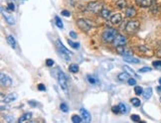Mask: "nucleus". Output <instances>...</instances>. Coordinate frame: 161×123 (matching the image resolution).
Wrapping results in <instances>:
<instances>
[{"label": "nucleus", "instance_id": "34", "mask_svg": "<svg viewBox=\"0 0 161 123\" xmlns=\"http://www.w3.org/2000/svg\"><path fill=\"white\" fill-rule=\"evenodd\" d=\"M151 69L149 67H144L142 69H139V73H148V72H150Z\"/></svg>", "mask_w": 161, "mask_h": 123}, {"label": "nucleus", "instance_id": "35", "mask_svg": "<svg viewBox=\"0 0 161 123\" xmlns=\"http://www.w3.org/2000/svg\"><path fill=\"white\" fill-rule=\"evenodd\" d=\"M153 67H156V69H161V61H156L153 62Z\"/></svg>", "mask_w": 161, "mask_h": 123}, {"label": "nucleus", "instance_id": "8", "mask_svg": "<svg viewBox=\"0 0 161 123\" xmlns=\"http://www.w3.org/2000/svg\"><path fill=\"white\" fill-rule=\"evenodd\" d=\"M1 84L2 86H10L12 84V79H10V76H6V74H1Z\"/></svg>", "mask_w": 161, "mask_h": 123}, {"label": "nucleus", "instance_id": "36", "mask_svg": "<svg viewBox=\"0 0 161 123\" xmlns=\"http://www.w3.org/2000/svg\"><path fill=\"white\" fill-rule=\"evenodd\" d=\"M127 83H128L129 85H134V84H136V81L134 79H127Z\"/></svg>", "mask_w": 161, "mask_h": 123}, {"label": "nucleus", "instance_id": "17", "mask_svg": "<svg viewBox=\"0 0 161 123\" xmlns=\"http://www.w3.org/2000/svg\"><path fill=\"white\" fill-rule=\"evenodd\" d=\"M119 108H121V113H122V114H125V113H127L129 111V108L128 106H127L126 104H124V103H119Z\"/></svg>", "mask_w": 161, "mask_h": 123}, {"label": "nucleus", "instance_id": "38", "mask_svg": "<svg viewBox=\"0 0 161 123\" xmlns=\"http://www.w3.org/2000/svg\"><path fill=\"white\" fill-rule=\"evenodd\" d=\"M46 65L48 67H52L53 65H54V61L53 60H51V59H48L47 61H46Z\"/></svg>", "mask_w": 161, "mask_h": 123}, {"label": "nucleus", "instance_id": "3", "mask_svg": "<svg viewBox=\"0 0 161 123\" xmlns=\"http://www.w3.org/2000/svg\"><path fill=\"white\" fill-rule=\"evenodd\" d=\"M139 26H140V23L137 20H131L129 21L128 23L126 24L125 26V31L128 34H134L138 31Z\"/></svg>", "mask_w": 161, "mask_h": 123}, {"label": "nucleus", "instance_id": "7", "mask_svg": "<svg viewBox=\"0 0 161 123\" xmlns=\"http://www.w3.org/2000/svg\"><path fill=\"white\" fill-rule=\"evenodd\" d=\"M125 43H126V39L123 37V36L116 35V37H115V39L114 40L112 44H114V46H115V47H118V46L125 45Z\"/></svg>", "mask_w": 161, "mask_h": 123}, {"label": "nucleus", "instance_id": "30", "mask_svg": "<svg viewBox=\"0 0 161 123\" xmlns=\"http://www.w3.org/2000/svg\"><path fill=\"white\" fill-rule=\"evenodd\" d=\"M72 121L75 123H80L82 122V118L80 116H78V115H73L72 116Z\"/></svg>", "mask_w": 161, "mask_h": 123}, {"label": "nucleus", "instance_id": "31", "mask_svg": "<svg viewBox=\"0 0 161 123\" xmlns=\"http://www.w3.org/2000/svg\"><path fill=\"white\" fill-rule=\"evenodd\" d=\"M60 108H61V110L62 111H64V112H68L69 111V108H68V106H67L66 103H61Z\"/></svg>", "mask_w": 161, "mask_h": 123}, {"label": "nucleus", "instance_id": "5", "mask_svg": "<svg viewBox=\"0 0 161 123\" xmlns=\"http://www.w3.org/2000/svg\"><path fill=\"white\" fill-rule=\"evenodd\" d=\"M89 11L93 12V13H100V11L102 10V4L98 1H93L91 3L88 4V7H86Z\"/></svg>", "mask_w": 161, "mask_h": 123}, {"label": "nucleus", "instance_id": "19", "mask_svg": "<svg viewBox=\"0 0 161 123\" xmlns=\"http://www.w3.org/2000/svg\"><path fill=\"white\" fill-rule=\"evenodd\" d=\"M7 42H8V44L11 46L12 48H15L16 47V41L14 39L13 36L9 35L8 37H7Z\"/></svg>", "mask_w": 161, "mask_h": 123}, {"label": "nucleus", "instance_id": "40", "mask_svg": "<svg viewBox=\"0 0 161 123\" xmlns=\"http://www.w3.org/2000/svg\"><path fill=\"white\" fill-rule=\"evenodd\" d=\"M70 36H71L73 39H77V34L75 32H73V31H72V32H70Z\"/></svg>", "mask_w": 161, "mask_h": 123}, {"label": "nucleus", "instance_id": "11", "mask_svg": "<svg viewBox=\"0 0 161 123\" xmlns=\"http://www.w3.org/2000/svg\"><path fill=\"white\" fill-rule=\"evenodd\" d=\"M1 10H2V13H3V16L5 17L7 23L11 24V25H14V24H15V19H14V17L12 15H8V13H7L6 11H4L3 8H2Z\"/></svg>", "mask_w": 161, "mask_h": 123}, {"label": "nucleus", "instance_id": "10", "mask_svg": "<svg viewBox=\"0 0 161 123\" xmlns=\"http://www.w3.org/2000/svg\"><path fill=\"white\" fill-rule=\"evenodd\" d=\"M136 1V4L140 7H149L151 4H152L153 0H135Z\"/></svg>", "mask_w": 161, "mask_h": 123}, {"label": "nucleus", "instance_id": "13", "mask_svg": "<svg viewBox=\"0 0 161 123\" xmlns=\"http://www.w3.org/2000/svg\"><path fill=\"white\" fill-rule=\"evenodd\" d=\"M31 117H32V113H31V112H27V113H25V114H23L22 116H21L20 118H19L18 122H19V123L28 122L29 120L31 119Z\"/></svg>", "mask_w": 161, "mask_h": 123}, {"label": "nucleus", "instance_id": "42", "mask_svg": "<svg viewBox=\"0 0 161 123\" xmlns=\"http://www.w3.org/2000/svg\"><path fill=\"white\" fill-rule=\"evenodd\" d=\"M157 91H161V85L160 86H157Z\"/></svg>", "mask_w": 161, "mask_h": 123}, {"label": "nucleus", "instance_id": "44", "mask_svg": "<svg viewBox=\"0 0 161 123\" xmlns=\"http://www.w3.org/2000/svg\"><path fill=\"white\" fill-rule=\"evenodd\" d=\"M159 83H160V84H161V78H160V79H159Z\"/></svg>", "mask_w": 161, "mask_h": 123}, {"label": "nucleus", "instance_id": "12", "mask_svg": "<svg viewBox=\"0 0 161 123\" xmlns=\"http://www.w3.org/2000/svg\"><path fill=\"white\" fill-rule=\"evenodd\" d=\"M17 97H18L17 93H10V95H6L5 97L3 98V101L5 103H9V102H12V101L16 100L17 99Z\"/></svg>", "mask_w": 161, "mask_h": 123}, {"label": "nucleus", "instance_id": "18", "mask_svg": "<svg viewBox=\"0 0 161 123\" xmlns=\"http://www.w3.org/2000/svg\"><path fill=\"white\" fill-rule=\"evenodd\" d=\"M100 16L105 19H109V18L110 19V11L107 10V9H102L100 11Z\"/></svg>", "mask_w": 161, "mask_h": 123}, {"label": "nucleus", "instance_id": "32", "mask_svg": "<svg viewBox=\"0 0 161 123\" xmlns=\"http://www.w3.org/2000/svg\"><path fill=\"white\" fill-rule=\"evenodd\" d=\"M112 112L115 113V114H118V113H121V108H119L118 105H117V106H112Z\"/></svg>", "mask_w": 161, "mask_h": 123}, {"label": "nucleus", "instance_id": "21", "mask_svg": "<svg viewBox=\"0 0 161 123\" xmlns=\"http://www.w3.org/2000/svg\"><path fill=\"white\" fill-rule=\"evenodd\" d=\"M69 71L71 72V73H73V74H77L79 72V66H78V65H76V64L70 65Z\"/></svg>", "mask_w": 161, "mask_h": 123}, {"label": "nucleus", "instance_id": "15", "mask_svg": "<svg viewBox=\"0 0 161 123\" xmlns=\"http://www.w3.org/2000/svg\"><path fill=\"white\" fill-rule=\"evenodd\" d=\"M136 15V10L133 8V7H128V8H126L125 10V16L128 17V18H132Z\"/></svg>", "mask_w": 161, "mask_h": 123}, {"label": "nucleus", "instance_id": "25", "mask_svg": "<svg viewBox=\"0 0 161 123\" xmlns=\"http://www.w3.org/2000/svg\"><path fill=\"white\" fill-rule=\"evenodd\" d=\"M68 44L71 46L72 48H74V49H79V48H80V44H79V43H75L69 39H68Z\"/></svg>", "mask_w": 161, "mask_h": 123}, {"label": "nucleus", "instance_id": "14", "mask_svg": "<svg viewBox=\"0 0 161 123\" xmlns=\"http://www.w3.org/2000/svg\"><path fill=\"white\" fill-rule=\"evenodd\" d=\"M80 112H81V115L83 116V118L86 120V121H91V114L88 110L85 109V108H81Z\"/></svg>", "mask_w": 161, "mask_h": 123}, {"label": "nucleus", "instance_id": "26", "mask_svg": "<svg viewBox=\"0 0 161 123\" xmlns=\"http://www.w3.org/2000/svg\"><path fill=\"white\" fill-rule=\"evenodd\" d=\"M55 20H56V25L58 26V27H59L60 29H63L64 25H63V22H62L61 19H60L58 16H56V17H55Z\"/></svg>", "mask_w": 161, "mask_h": 123}, {"label": "nucleus", "instance_id": "16", "mask_svg": "<svg viewBox=\"0 0 161 123\" xmlns=\"http://www.w3.org/2000/svg\"><path fill=\"white\" fill-rule=\"evenodd\" d=\"M143 97L145 98V99H149L151 97V95H152V88H147L145 90V91H143Z\"/></svg>", "mask_w": 161, "mask_h": 123}, {"label": "nucleus", "instance_id": "45", "mask_svg": "<svg viewBox=\"0 0 161 123\" xmlns=\"http://www.w3.org/2000/svg\"><path fill=\"white\" fill-rule=\"evenodd\" d=\"M160 101H161V97H160Z\"/></svg>", "mask_w": 161, "mask_h": 123}, {"label": "nucleus", "instance_id": "9", "mask_svg": "<svg viewBox=\"0 0 161 123\" xmlns=\"http://www.w3.org/2000/svg\"><path fill=\"white\" fill-rule=\"evenodd\" d=\"M121 20H122V17L119 13H116L110 17V22H112V24H114V25H118L121 22Z\"/></svg>", "mask_w": 161, "mask_h": 123}, {"label": "nucleus", "instance_id": "33", "mask_svg": "<svg viewBox=\"0 0 161 123\" xmlns=\"http://www.w3.org/2000/svg\"><path fill=\"white\" fill-rule=\"evenodd\" d=\"M131 120L134 122H139L140 121V117L138 116V115H136V114H132L131 115Z\"/></svg>", "mask_w": 161, "mask_h": 123}, {"label": "nucleus", "instance_id": "20", "mask_svg": "<svg viewBox=\"0 0 161 123\" xmlns=\"http://www.w3.org/2000/svg\"><path fill=\"white\" fill-rule=\"evenodd\" d=\"M124 61L127 63H132V64H139V60L136 59V58H132V57H124Z\"/></svg>", "mask_w": 161, "mask_h": 123}, {"label": "nucleus", "instance_id": "43", "mask_svg": "<svg viewBox=\"0 0 161 123\" xmlns=\"http://www.w3.org/2000/svg\"><path fill=\"white\" fill-rule=\"evenodd\" d=\"M158 56H161V49L159 50V52H158Z\"/></svg>", "mask_w": 161, "mask_h": 123}, {"label": "nucleus", "instance_id": "41", "mask_svg": "<svg viewBox=\"0 0 161 123\" xmlns=\"http://www.w3.org/2000/svg\"><path fill=\"white\" fill-rule=\"evenodd\" d=\"M38 90H45V86L43 85V84H39V85H38Z\"/></svg>", "mask_w": 161, "mask_h": 123}, {"label": "nucleus", "instance_id": "39", "mask_svg": "<svg viewBox=\"0 0 161 123\" xmlns=\"http://www.w3.org/2000/svg\"><path fill=\"white\" fill-rule=\"evenodd\" d=\"M62 15L66 16V17H70V16H71V13H70L69 11H67V10H63V11H62Z\"/></svg>", "mask_w": 161, "mask_h": 123}, {"label": "nucleus", "instance_id": "1", "mask_svg": "<svg viewBox=\"0 0 161 123\" xmlns=\"http://www.w3.org/2000/svg\"><path fill=\"white\" fill-rule=\"evenodd\" d=\"M56 47L58 49V52H59L60 56L63 58L66 62H70V60H71L70 59V55H71L72 53L70 52L66 47H65V46L63 45V43H62L60 40L56 41Z\"/></svg>", "mask_w": 161, "mask_h": 123}, {"label": "nucleus", "instance_id": "37", "mask_svg": "<svg viewBox=\"0 0 161 123\" xmlns=\"http://www.w3.org/2000/svg\"><path fill=\"white\" fill-rule=\"evenodd\" d=\"M8 10L11 11V12H13L14 10H15V6H14L13 3H9L8 4Z\"/></svg>", "mask_w": 161, "mask_h": 123}, {"label": "nucleus", "instance_id": "23", "mask_svg": "<svg viewBox=\"0 0 161 123\" xmlns=\"http://www.w3.org/2000/svg\"><path fill=\"white\" fill-rule=\"evenodd\" d=\"M116 6L119 9H123L126 7V1L125 0H117L116 1Z\"/></svg>", "mask_w": 161, "mask_h": 123}, {"label": "nucleus", "instance_id": "6", "mask_svg": "<svg viewBox=\"0 0 161 123\" xmlns=\"http://www.w3.org/2000/svg\"><path fill=\"white\" fill-rule=\"evenodd\" d=\"M77 25H78L79 28L82 29L83 31H86V32L90 31L91 28H92L91 23L89 22L88 20H85V19H79V20L77 21Z\"/></svg>", "mask_w": 161, "mask_h": 123}, {"label": "nucleus", "instance_id": "27", "mask_svg": "<svg viewBox=\"0 0 161 123\" xmlns=\"http://www.w3.org/2000/svg\"><path fill=\"white\" fill-rule=\"evenodd\" d=\"M131 103H132V105H134V106L138 107L140 106V100L138 99V98H131Z\"/></svg>", "mask_w": 161, "mask_h": 123}, {"label": "nucleus", "instance_id": "29", "mask_svg": "<svg viewBox=\"0 0 161 123\" xmlns=\"http://www.w3.org/2000/svg\"><path fill=\"white\" fill-rule=\"evenodd\" d=\"M134 92H135L137 95H142V93H143V90H142V88H140V86H135V88H134Z\"/></svg>", "mask_w": 161, "mask_h": 123}, {"label": "nucleus", "instance_id": "22", "mask_svg": "<svg viewBox=\"0 0 161 123\" xmlns=\"http://www.w3.org/2000/svg\"><path fill=\"white\" fill-rule=\"evenodd\" d=\"M123 69H125V71H126L127 73H128L129 74H131V76H135V78H137V79H140V76H137V74H136V73H134V72H133L132 69H131L130 67H129L128 66H124V67H123Z\"/></svg>", "mask_w": 161, "mask_h": 123}, {"label": "nucleus", "instance_id": "24", "mask_svg": "<svg viewBox=\"0 0 161 123\" xmlns=\"http://www.w3.org/2000/svg\"><path fill=\"white\" fill-rule=\"evenodd\" d=\"M128 76H129V74L127 73H121V74H118V79L119 81H123L128 79Z\"/></svg>", "mask_w": 161, "mask_h": 123}, {"label": "nucleus", "instance_id": "28", "mask_svg": "<svg viewBox=\"0 0 161 123\" xmlns=\"http://www.w3.org/2000/svg\"><path fill=\"white\" fill-rule=\"evenodd\" d=\"M86 79H88L89 83H90L91 84H95V83H98L97 79L93 78V76H86Z\"/></svg>", "mask_w": 161, "mask_h": 123}, {"label": "nucleus", "instance_id": "2", "mask_svg": "<svg viewBox=\"0 0 161 123\" xmlns=\"http://www.w3.org/2000/svg\"><path fill=\"white\" fill-rule=\"evenodd\" d=\"M116 35H117V32L115 29L107 28L104 31V33H102V38L104 40V42L105 43H112L114 40L115 39V37H116Z\"/></svg>", "mask_w": 161, "mask_h": 123}, {"label": "nucleus", "instance_id": "4", "mask_svg": "<svg viewBox=\"0 0 161 123\" xmlns=\"http://www.w3.org/2000/svg\"><path fill=\"white\" fill-rule=\"evenodd\" d=\"M58 81H59V84L62 90L67 92V90H68V79L62 71L58 72Z\"/></svg>", "mask_w": 161, "mask_h": 123}]
</instances>
